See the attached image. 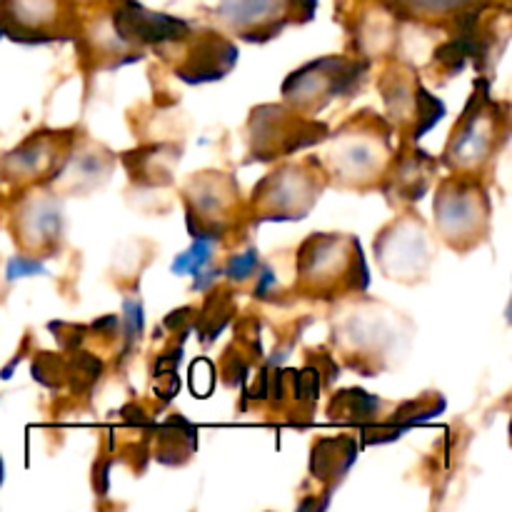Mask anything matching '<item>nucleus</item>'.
Instances as JSON below:
<instances>
[{
	"instance_id": "nucleus-1",
	"label": "nucleus",
	"mask_w": 512,
	"mask_h": 512,
	"mask_svg": "<svg viewBox=\"0 0 512 512\" xmlns=\"http://www.w3.org/2000/svg\"><path fill=\"white\" fill-rule=\"evenodd\" d=\"M115 25L125 38L148 40V43H160V40L183 38L188 33L183 20L168 18L163 13H150V10L138 8V5H128L115 15Z\"/></svg>"
},
{
	"instance_id": "nucleus-2",
	"label": "nucleus",
	"mask_w": 512,
	"mask_h": 512,
	"mask_svg": "<svg viewBox=\"0 0 512 512\" xmlns=\"http://www.w3.org/2000/svg\"><path fill=\"white\" fill-rule=\"evenodd\" d=\"M213 243H215L213 235L193 233V245L173 260V273L195 275L198 270H203L205 265L210 263V258H213Z\"/></svg>"
},
{
	"instance_id": "nucleus-3",
	"label": "nucleus",
	"mask_w": 512,
	"mask_h": 512,
	"mask_svg": "<svg viewBox=\"0 0 512 512\" xmlns=\"http://www.w3.org/2000/svg\"><path fill=\"white\" fill-rule=\"evenodd\" d=\"M275 3L278 0H233V3H225L223 10L235 23H250V20L268 15L275 8Z\"/></svg>"
},
{
	"instance_id": "nucleus-4",
	"label": "nucleus",
	"mask_w": 512,
	"mask_h": 512,
	"mask_svg": "<svg viewBox=\"0 0 512 512\" xmlns=\"http://www.w3.org/2000/svg\"><path fill=\"white\" fill-rule=\"evenodd\" d=\"M43 260L28 258V255H13L8 260V268H5V278L8 280H20V278H30V275H45Z\"/></svg>"
},
{
	"instance_id": "nucleus-5",
	"label": "nucleus",
	"mask_w": 512,
	"mask_h": 512,
	"mask_svg": "<svg viewBox=\"0 0 512 512\" xmlns=\"http://www.w3.org/2000/svg\"><path fill=\"white\" fill-rule=\"evenodd\" d=\"M255 270H258V253L250 248V250H245V253L233 255V258H230L228 268H225V275L233 280H245V278H250Z\"/></svg>"
},
{
	"instance_id": "nucleus-6",
	"label": "nucleus",
	"mask_w": 512,
	"mask_h": 512,
	"mask_svg": "<svg viewBox=\"0 0 512 512\" xmlns=\"http://www.w3.org/2000/svg\"><path fill=\"white\" fill-rule=\"evenodd\" d=\"M125 325H128V338H133V335H138L140 330H143V305H140V300H125Z\"/></svg>"
},
{
	"instance_id": "nucleus-7",
	"label": "nucleus",
	"mask_w": 512,
	"mask_h": 512,
	"mask_svg": "<svg viewBox=\"0 0 512 512\" xmlns=\"http://www.w3.org/2000/svg\"><path fill=\"white\" fill-rule=\"evenodd\" d=\"M408 3L420 10H428V13H443V10L460 8V5L470 3V0H408Z\"/></svg>"
},
{
	"instance_id": "nucleus-8",
	"label": "nucleus",
	"mask_w": 512,
	"mask_h": 512,
	"mask_svg": "<svg viewBox=\"0 0 512 512\" xmlns=\"http://www.w3.org/2000/svg\"><path fill=\"white\" fill-rule=\"evenodd\" d=\"M220 275H223V270H218V268H213V270H198V273H195L193 275V278H195V283H193V288L195 290H198V293H203V290H208L210 288V285H213L215 283V280H218L220 278Z\"/></svg>"
},
{
	"instance_id": "nucleus-9",
	"label": "nucleus",
	"mask_w": 512,
	"mask_h": 512,
	"mask_svg": "<svg viewBox=\"0 0 512 512\" xmlns=\"http://www.w3.org/2000/svg\"><path fill=\"white\" fill-rule=\"evenodd\" d=\"M273 283H275L273 270L263 268V270H260V283H258V290H255V293H258L260 298H263V295H268V288H270V285H273Z\"/></svg>"
},
{
	"instance_id": "nucleus-10",
	"label": "nucleus",
	"mask_w": 512,
	"mask_h": 512,
	"mask_svg": "<svg viewBox=\"0 0 512 512\" xmlns=\"http://www.w3.org/2000/svg\"><path fill=\"white\" fill-rule=\"evenodd\" d=\"M0 480H3V465H0Z\"/></svg>"
}]
</instances>
